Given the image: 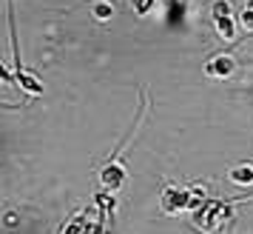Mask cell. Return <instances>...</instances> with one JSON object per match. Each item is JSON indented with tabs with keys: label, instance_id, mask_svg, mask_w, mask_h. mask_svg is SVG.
Instances as JSON below:
<instances>
[{
	"label": "cell",
	"instance_id": "6da1fadb",
	"mask_svg": "<svg viewBox=\"0 0 253 234\" xmlns=\"http://www.w3.org/2000/svg\"><path fill=\"white\" fill-rule=\"evenodd\" d=\"M211 12H213V26H216L219 37H222V40H236L239 20H236V14H233L230 0H213Z\"/></svg>",
	"mask_w": 253,
	"mask_h": 234
},
{
	"label": "cell",
	"instance_id": "7a4b0ae2",
	"mask_svg": "<svg viewBox=\"0 0 253 234\" xmlns=\"http://www.w3.org/2000/svg\"><path fill=\"white\" fill-rule=\"evenodd\" d=\"M126 172H128V166L126 160H123V149H117L111 157H108V163L103 166V172H100V183H103L105 191H120L123 188V183H126Z\"/></svg>",
	"mask_w": 253,
	"mask_h": 234
},
{
	"label": "cell",
	"instance_id": "3957f363",
	"mask_svg": "<svg viewBox=\"0 0 253 234\" xmlns=\"http://www.w3.org/2000/svg\"><path fill=\"white\" fill-rule=\"evenodd\" d=\"M191 203H194V188L168 186L165 191H162V211H165V214L191 211Z\"/></svg>",
	"mask_w": 253,
	"mask_h": 234
},
{
	"label": "cell",
	"instance_id": "277c9868",
	"mask_svg": "<svg viewBox=\"0 0 253 234\" xmlns=\"http://www.w3.org/2000/svg\"><path fill=\"white\" fill-rule=\"evenodd\" d=\"M236 71V60L230 58V55H216V58H211L205 63V74L208 77H219V80H225Z\"/></svg>",
	"mask_w": 253,
	"mask_h": 234
},
{
	"label": "cell",
	"instance_id": "5b68a950",
	"mask_svg": "<svg viewBox=\"0 0 253 234\" xmlns=\"http://www.w3.org/2000/svg\"><path fill=\"white\" fill-rule=\"evenodd\" d=\"M230 180H233L236 186H251L253 183V169L251 166H236V169H230Z\"/></svg>",
	"mask_w": 253,
	"mask_h": 234
},
{
	"label": "cell",
	"instance_id": "8992f818",
	"mask_svg": "<svg viewBox=\"0 0 253 234\" xmlns=\"http://www.w3.org/2000/svg\"><path fill=\"white\" fill-rule=\"evenodd\" d=\"M85 223H88V211L77 214V217H74V220H71V223H69V226H66V229H63L60 234H83V232H85Z\"/></svg>",
	"mask_w": 253,
	"mask_h": 234
},
{
	"label": "cell",
	"instance_id": "52a82bcc",
	"mask_svg": "<svg viewBox=\"0 0 253 234\" xmlns=\"http://www.w3.org/2000/svg\"><path fill=\"white\" fill-rule=\"evenodd\" d=\"M239 26L245 32H253V0H248V6H245V12L239 17Z\"/></svg>",
	"mask_w": 253,
	"mask_h": 234
},
{
	"label": "cell",
	"instance_id": "ba28073f",
	"mask_svg": "<svg viewBox=\"0 0 253 234\" xmlns=\"http://www.w3.org/2000/svg\"><path fill=\"white\" fill-rule=\"evenodd\" d=\"M111 14H114V6H111V3H105V0H100V3L94 6V17H97V20H108Z\"/></svg>",
	"mask_w": 253,
	"mask_h": 234
},
{
	"label": "cell",
	"instance_id": "9c48e42d",
	"mask_svg": "<svg viewBox=\"0 0 253 234\" xmlns=\"http://www.w3.org/2000/svg\"><path fill=\"white\" fill-rule=\"evenodd\" d=\"M0 80H6V83H14L17 77H14V74H12L9 69H3V66H0Z\"/></svg>",
	"mask_w": 253,
	"mask_h": 234
}]
</instances>
